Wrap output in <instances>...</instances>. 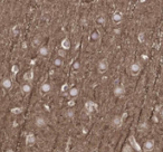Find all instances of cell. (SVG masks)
I'll return each mask as SVG.
<instances>
[{"label":"cell","instance_id":"44dd1931","mask_svg":"<svg viewBox=\"0 0 163 152\" xmlns=\"http://www.w3.org/2000/svg\"><path fill=\"white\" fill-rule=\"evenodd\" d=\"M148 127H149L148 123H146V122H142V123H140V125H139V130H140L141 132H144V131L148 130Z\"/></svg>","mask_w":163,"mask_h":152},{"label":"cell","instance_id":"f546056e","mask_svg":"<svg viewBox=\"0 0 163 152\" xmlns=\"http://www.w3.org/2000/svg\"><path fill=\"white\" fill-rule=\"evenodd\" d=\"M159 115H160V119L163 121V107H161V110H160V112H159Z\"/></svg>","mask_w":163,"mask_h":152},{"label":"cell","instance_id":"7402d4cb","mask_svg":"<svg viewBox=\"0 0 163 152\" xmlns=\"http://www.w3.org/2000/svg\"><path fill=\"white\" fill-rule=\"evenodd\" d=\"M91 40L92 41H98L100 40V33L98 32H94L91 36Z\"/></svg>","mask_w":163,"mask_h":152},{"label":"cell","instance_id":"ac0fdd59","mask_svg":"<svg viewBox=\"0 0 163 152\" xmlns=\"http://www.w3.org/2000/svg\"><path fill=\"white\" fill-rule=\"evenodd\" d=\"M38 53H39V55H40L41 57H46L48 54H49V49H48L47 46H40Z\"/></svg>","mask_w":163,"mask_h":152},{"label":"cell","instance_id":"ffe728a7","mask_svg":"<svg viewBox=\"0 0 163 152\" xmlns=\"http://www.w3.org/2000/svg\"><path fill=\"white\" fill-rule=\"evenodd\" d=\"M134 151V149L131 146L130 143H125L122 148V152H133Z\"/></svg>","mask_w":163,"mask_h":152},{"label":"cell","instance_id":"30bf717a","mask_svg":"<svg viewBox=\"0 0 163 152\" xmlns=\"http://www.w3.org/2000/svg\"><path fill=\"white\" fill-rule=\"evenodd\" d=\"M1 86H2L5 90H11V87H13V81L9 78V77L2 79V82H1Z\"/></svg>","mask_w":163,"mask_h":152},{"label":"cell","instance_id":"603a6c76","mask_svg":"<svg viewBox=\"0 0 163 152\" xmlns=\"http://www.w3.org/2000/svg\"><path fill=\"white\" fill-rule=\"evenodd\" d=\"M63 64H64V62H63V60H61V58H59V57H57V58H55V60H54V65L56 67L63 66Z\"/></svg>","mask_w":163,"mask_h":152},{"label":"cell","instance_id":"d6a6232c","mask_svg":"<svg viewBox=\"0 0 163 152\" xmlns=\"http://www.w3.org/2000/svg\"><path fill=\"white\" fill-rule=\"evenodd\" d=\"M114 33H115V34H120V33H121V30H120V29H114Z\"/></svg>","mask_w":163,"mask_h":152},{"label":"cell","instance_id":"4316f807","mask_svg":"<svg viewBox=\"0 0 163 152\" xmlns=\"http://www.w3.org/2000/svg\"><path fill=\"white\" fill-rule=\"evenodd\" d=\"M74 115H75V112H74V110H68L67 111V116L69 118V119H73L74 118Z\"/></svg>","mask_w":163,"mask_h":152},{"label":"cell","instance_id":"6da1fadb","mask_svg":"<svg viewBox=\"0 0 163 152\" xmlns=\"http://www.w3.org/2000/svg\"><path fill=\"white\" fill-rule=\"evenodd\" d=\"M109 60H106V58H103L98 62V65H97V72L100 74H104L106 73L107 71H109Z\"/></svg>","mask_w":163,"mask_h":152},{"label":"cell","instance_id":"d4e9b609","mask_svg":"<svg viewBox=\"0 0 163 152\" xmlns=\"http://www.w3.org/2000/svg\"><path fill=\"white\" fill-rule=\"evenodd\" d=\"M19 32H20V26H19V25L14 26V28H13V33H14V35H17Z\"/></svg>","mask_w":163,"mask_h":152},{"label":"cell","instance_id":"ba28073f","mask_svg":"<svg viewBox=\"0 0 163 152\" xmlns=\"http://www.w3.org/2000/svg\"><path fill=\"white\" fill-rule=\"evenodd\" d=\"M112 20H113V22H115V24L121 22L123 20V13H121V11H115V13L112 15Z\"/></svg>","mask_w":163,"mask_h":152},{"label":"cell","instance_id":"484cf974","mask_svg":"<svg viewBox=\"0 0 163 152\" xmlns=\"http://www.w3.org/2000/svg\"><path fill=\"white\" fill-rule=\"evenodd\" d=\"M73 68H74L75 71H78V69H79V68H81V63H79V62H77V60H76V62H75L74 64H73Z\"/></svg>","mask_w":163,"mask_h":152},{"label":"cell","instance_id":"4fadbf2b","mask_svg":"<svg viewBox=\"0 0 163 152\" xmlns=\"http://www.w3.org/2000/svg\"><path fill=\"white\" fill-rule=\"evenodd\" d=\"M129 143L131 144V146L134 149V150H136V151H141V149L142 148H140L139 146V144L135 142V139H134V137H130V139H129Z\"/></svg>","mask_w":163,"mask_h":152},{"label":"cell","instance_id":"5bb4252c","mask_svg":"<svg viewBox=\"0 0 163 152\" xmlns=\"http://www.w3.org/2000/svg\"><path fill=\"white\" fill-rule=\"evenodd\" d=\"M78 94H79V90H78L77 87H72V88L69 90V92H68V95H69L73 99H76V97L78 96Z\"/></svg>","mask_w":163,"mask_h":152},{"label":"cell","instance_id":"277c9868","mask_svg":"<svg viewBox=\"0 0 163 152\" xmlns=\"http://www.w3.org/2000/svg\"><path fill=\"white\" fill-rule=\"evenodd\" d=\"M97 109H98V105L96 104L95 102H93V101H87L85 103V110H86L87 113L95 112V111H97Z\"/></svg>","mask_w":163,"mask_h":152},{"label":"cell","instance_id":"2e32d148","mask_svg":"<svg viewBox=\"0 0 163 152\" xmlns=\"http://www.w3.org/2000/svg\"><path fill=\"white\" fill-rule=\"evenodd\" d=\"M52 91V85L49 83H44L42 85L40 86V92L46 94V93H49Z\"/></svg>","mask_w":163,"mask_h":152},{"label":"cell","instance_id":"7c38bea8","mask_svg":"<svg viewBox=\"0 0 163 152\" xmlns=\"http://www.w3.org/2000/svg\"><path fill=\"white\" fill-rule=\"evenodd\" d=\"M41 40H42V38H41L40 35H37V36H35V38L33 39V43H31L33 47H34V48H37V47L40 46V45H41Z\"/></svg>","mask_w":163,"mask_h":152},{"label":"cell","instance_id":"8992f818","mask_svg":"<svg viewBox=\"0 0 163 152\" xmlns=\"http://www.w3.org/2000/svg\"><path fill=\"white\" fill-rule=\"evenodd\" d=\"M113 94L117 96V97H121L123 96L124 94H125V87L122 85H117L114 87V90H113Z\"/></svg>","mask_w":163,"mask_h":152},{"label":"cell","instance_id":"d6986e66","mask_svg":"<svg viewBox=\"0 0 163 152\" xmlns=\"http://www.w3.org/2000/svg\"><path fill=\"white\" fill-rule=\"evenodd\" d=\"M96 22H97L98 25H105V22H106V18H105V16L100 15V16L96 18Z\"/></svg>","mask_w":163,"mask_h":152},{"label":"cell","instance_id":"1f68e13d","mask_svg":"<svg viewBox=\"0 0 163 152\" xmlns=\"http://www.w3.org/2000/svg\"><path fill=\"white\" fill-rule=\"evenodd\" d=\"M22 48H24V49H26V48H27V43H26V41H24V43H22Z\"/></svg>","mask_w":163,"mask_h":152},{"label":"cell","instance_id":"52a82bcc","mask_svg":"<svg viewBox=\"0 0 163 152\" xmlns=\"http://www.w3.org/2000/svg\"><path fill=\"white\" fill-rule=\"evenodd\" d=\"M26 146H33L35 144V142H36V138H35V134L31 132L27 133V135H26Z\"/></svg>","mask_w":163,"mask_h":152},{"label":"cell","instance_id":"9c48e42d","mask_svg":"<svg viewBox=\"0 0 163 152\" xmlns=\"http://www.w3.org/2000/svg\"><path fill=\"white\" fill-rule=\"evenodd\" d=\"M46 124H47L46 119H44L42 116H37L36 120H35V125L37 126V127H44Z\"/></svg>","mask_w":163,"mask_h":152},{"label":"cell","instance_id":"4dcf8cb0","mask_svg":"<svg viewBox=\"0 0 163 152\" xmlns=\"http://www.w3.org/2000/svg\"><path fill=\"white\" fill-rule=\"evenodd\" d=\"M13 68H14V69H13V71H14V73H16V72L18 73V71H19V69H18V66H16V65H15Z\"/></svg>","mask_w":163,"mask_h":152},{"label":"cell","instance_id":"83f0119b","mask_svg":"<svg viewBox=\"0 0 163 152\" xmlns=\"http://www.w3.org/2000/svg\"><path fill=\"white\" fill-rule=\"evenodd\" d=\"M11 113L13 114H19V113H21V109L20 107H15L11 110Z\"/></svg>","mask_w":163,"mask_h":152},{"label":"cell","instance_id":"5b68a950","mask_svg":"<svg viewBox=\"0 0 163 152\" xmlns=\"http://www.w3.org/2000/svg\"><path fill=\"white\" fill-rule=\"evenodd\" d=\"M123 124V116L121 115H115L113 120H112V125L116 127V129H118V127H121Z\"/></svg>","mask_w":163,"mask_h":152},{"label":"cell","instance_id":"f1b7e54d","mask_svg":"<svg viewBox=\"0 0 163 152\" xmlns=\"http://www.w3.org/2000/svg\"><path fill=\"white\" fill-rule=\"evenodd\" d=\"M74 105H75V101H74V99H72V101H69V102H68V106H69V107H73Z\"/></svg>","mask_w":163,"mask_h":152},{"label":"cell","instance_id":"836d02e7","mask_svg":"<svg viewBox=\"0 0 163 152\" xmlns=\"http://www.w3.org/2000/svg\"><path fill=\"white\" fill-rule=\"evenodd\" d=\"M6 152H15V151L13 150V149H8V150H7Z\"/></svg>","mask_w":163,"mask_h":152},{"label":"cell","instance_id":"9a60e30c","mask_svg":"<svg viewBox=\"0 0 163 152\" xmlns=\"http://www.w3.org/2000/svg\"><path fill=\"white\" fill-rule=\"evenodd\" d=\"M21 92L22 94H29V93L31 92V85L29 84V83H25V84H22L21 85Z\"/></svg>","mask_w":163,"mask_h":152},{"label":"cell","instance_id":"7a4b0ae2","mask_svg":"<svg viewBox=\"0 0 163 152\" xmlns=\"http://www.w3.org/2000/svg\"><path fill=\"white\" fill-rule=\"evenodd\" d=\"M129 71H130V74H131L132 76H137L139 74L141 73V71H142V66H141V64H140V63L135 62V63L131 64Z\"/></svg>","mask_w":163,"mask_h":152},{"label":"cell","instance_id":"e0dca14e","mask_svg":"<svg viewBox=\"0 0 163 152\" xmlns=\"http://www.w3.org/2000/svg\"><path fill=\"white\" fill-rule=\"evenodd\" d=\"M69 48H70V41H69V39L66 37V38H64V39L61 40V49L68 50Z\"/></svg>","mask_w":163,"mask_h":152},{"label":"cell","instance_id":"8fae6325","mask_svg":"<svg viewBox=\"0 0 163 152\" xmlns=\"http://www.w3.org/2000/svg\"><path fill=\"white\" fill-rule=\"evenodd\" d=\"M24 79L30 84V82H33V79H34V71L33 69H29L27 71L26 73L24 74Z\"/></svg>","mask_w":163,"mask_h":152},{"label":"cell","instance_id":"cb8c5ba5","mask_svg":"<svg viewBox=\"0 0 163 152\" xmlns=\"http://www.w3.org/2000/svg\"><path fill=\"white\" fill-rule=\"evenodd\" d=\"M58 56H59V58H65L66 57V50H64V49H59L58 50Z\"/></svg>","mask_w":163,"mask_h":152},{"label":"cell","instance_id":"3957f363","mask_svg":"<svg viewBox=\"0 0 163 152\" xmlns=\"http://www.w3.org/2000/svg\"><path fill=\"white\" fill-rule=\"evenodd\" d=\"M154 146H155V143H154V141L153 140H146L144 143H143V146H142V150L143 152H152L154 150Z\"/></svg>","mask_w":163,"mask_h":152}]
</instances>
